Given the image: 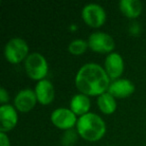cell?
Instances as JSON below:
<instances>
[{"label": "cell", "mask_w": 146, "mask_h": 146, "mask_svg": "<svg viewBox=\"0 0 146 146\" xmlns=\"http://www.w3.org/2000/svg\"><path fill=\"white\" fill-rule=\"evenodd\" d=\"M37 97L36 94L31 89H23L18 92L14 99V106L18 111L26 113L32 110L36 105Z\"/></svg>", "instance_id": "cell-9"}, {"label": "cell", "mask_w": 146, "mask_h": 146, "mask_svg": "<svg viewBox=\"0 0 146 146\" xmlns=\"http://www.w3.org/2000/svg\"><path fill=\"white\" fill-rule=\"evenodd\" d=\"M78 119L76 115L67 108H58L55 109L51 114V122L53 125L57 128L62 130L72 129V127L75 124H77Z\"/></svg>", "instance_id": "cell-7"}, {"label": "cell", "mask_w": 146, "mask_h": 146, "mask_svg": "<svg viewBox=\"0 0 146 146\" xmlns=\"http://www.w3.org/2000/svg\"><path fill=\"white\" fill-rule=\"evenodd\" d=\"M76 127L80 137L87 141H98L106 132V125L102 118L90 112L79 117Z\"/></svg>", "instance_id": "cell-2"}, {"label": "cell", "mask_w": 146, "mask_h": 146, "mask_svg": "<svg viewBox=\"0 0 146 146\" xmlns=\"http://www.w3.org/2000/svg\"><path fill=\"white\" fill-rule=\"evenodd\" d=\"M90 109V99L87 95L84 94H76L72 97L70 101V110L78 116H83L89 113Z\"/></svg>", "instance_id": "cell-13"}, {"label": "cell", "mask_w": 146, "mask_h": 146, "mask_svg": "<svg viewBox=\"0 0 146 146\" xmlns=\"http://www.w3.org/2000/svg\"><path fill=\"white\" fill-rule=\"evenodd\" d=\"M9 100V95H8V92L5 90V88H1L0 89V102L2 103V105L6 104V102Z\"/></svg>", "instance_id": "cell-18"}, {"label": "cell", "mask_w": 146, "mask_h": 146, "mask_svg": "<svg viewBox=\"0 0 146 146\" xmlns=\"http://www.w3.org/2000/svg\"><path fill=\"white\" fill-rule=\"evenodd\" d=\"M75 85L80 93L87 96H100L107 92L110 78L105 69L96 63H87L78 70Z\"/></svg>", "instance_id": "cell-1"}, {"label": "cell", "mask_w": 146, "mask_h": 146, "mask_svg": "<svg viewBox=\"0 0 146 146\" xmlns=\"http://www.w3.org/2000/svg\"><path fill=\"white\" fill-rule=\"evenodd\" d=\"M0 146H10V140L8 136L3 132H0Z\"/></svg>", "instance_id": "cell-19"}, {"label": "cell", "mask_w": 146, "mask_h": 146, "mask_svg": "<svg viewBox=\"0 0 146 146\" xmlns=\"http://www.w3.org/2000/svg\"><path fill=\"white\" fill-rule=\"evenodd\" d=\"M119 8L127 18L134 19L141 14L142 3L139 0H121L119 2Z\"/></svg>", "instance_id": "cell-14"}, {"label": "cell", "mask_w": 146, "mask_h": 146, "mask_svg": "<svg viewBox=\"0 0 146 146\" xmlns=\"http://www.w3.org/2000/svg\"><path fill=\"white\" fill-rule=\"evenodd\" d=\"M135 91V86L128 79H117L112 81L107 92L114 98H126Z\"/></svg>", "instance_id": "cell-12"}, {"label": "cell", "mask_w": 146, "mask_h": 146, "mask_svg": "<svg viewBox=\"0 0 146 146\" xmlns=\"http://www.w3.org/2000/svg\"><path fill=\"white\" fill-rule=\"evenodd\" d=\"M0 132H8L16 126L18 122V115L13 106L4 104L0 107Z\"/></svg>", "instance_id": "cell-10"}, {"label": "cell", "mask_w": 146, "mask_h": 146, "mask_svg": "<svg viewBox=\"0 0 146 146\" xmlns=\"http://www.w3.org/2000/svg\"><path fill=\"white\" fill-rule=\"evenodd\" d=\"M88 46L97 53H112L115 43L109 34L104 32H94L88 38Z\"/></svg>", "instance_id": "cell-6"}, {"label": "cell", "mask_w": 146, "mask_h": 146, "mask_svg": "<svg viewBox=\"0 0 146 146\" xmlns=\"http://www.w3.org/2000/svg\"><path fill=\"white\" fill-rule=\"evenodd\" d=\"M34 92L36 94L37 101L40 104H42V105H48L54 100V86L47 79H43L37 82Z\"/></svg>", "instance_id": "cell-11"}, {"label": "cell", "mask_w": 146, "mask_h": 146, "mask_svg": "<svg viewBox=\"0 0 146 146\" xmlns=\"http://www.w3.org/2000/svg\"><path fill=\"white\" fill-rule=\"evenodd\" d=\"M82 18L88 26L99 28L105 23L106 13L103 7L95 3H90L82 9Z\"/></svg>", "instance_id": "cell-5"}, {"label": "cell", "mask_w": 146, "mask_h": 146, "mask_svg": "<svg viewBox=\"0 0 146 146\" xmlns=\"http://www.w3.org/2000/svg\"><path fill=\"white\" fill-rule=\"evenodd\" d=\"M97 104L99 107L100 111L104 114H112L116 110V100L111 94L108 92L101 94L97 98Z\"/></svg>", "instance_id": "cell-15"}, {"label": "cell", "mask_w": 146, "mask_h": 146, "mask_svg": "<svg viewBox=\"0 0 146 146\" xmlns=\"http://www.w3.org/2000/svg\"><path fill=\"white\" fill-rule=\"evenodd\" d=\"M105 71L110 79L117 80L124 71V62L121 55L116 52H112L106 56L104 63Z\"/></svg>", "instance_id": "cell-8"}, {"label": "cell", "mask_w": 146, "mask_h": 146, "mask_svg": "<svg viewBox=\"0 0 146 146\" xmlns=\"http://www.w3.org/2000/svg\"><path fill=\"white\" fill-rule=\"evenodd\" d=\"M29 47L26 41L19 37H14L6 43L4 47V56L11 64H17L28 57Z\"/></svg>", "instance_id": "cell-4"}, {"label": "cell", "mask_w": 146, "mask_h": 146, "mask_svg": "<svg viewBox=\"0 0 146 146\" xmlns=\"http://www.w3.org/2000/svg\"><path fill=\"white\" fill-rule=\"evenodd\" d=\"M25 71L29 78L32 80L45 79L47 73H48V64L46 59L40 53H31L25 59L24 63Z\"/></svg>", "instance_id": "cell-3"}, {"label": "cell", "mask_w": 146, "mask_h": 146, "mask_svg": "<svg viewBox=\"0 0 146 146\" xmlns=\"http://www.w3.org/2000/svg\"><path fill=\"white\" fill-rule=\"evenodd\" d=\"M88 42L83 39H75L68 45V51L73 55H81L88 48Z\"/></svg>", "instance_id": "cell-16"}, {"label": "cell", "mask_w": 146, "mask_h": 146, "mask_svg": "<svg viewBox=\"0 0 146 146\" xmlns=\"http://www.w3.org/2000/svg\"><path fill=\"white\" fill-rule=\"evenodd\" d=\"M79 135L77 132V130H73V129H69L66 130L65 133L62 136V144L63 146H72L75 144L76 140H77V136Z\"/></svg>", "instance_id": "cell-17"}]
</instances>
